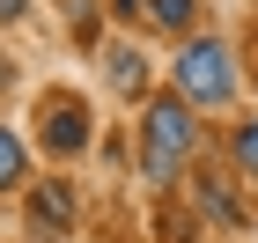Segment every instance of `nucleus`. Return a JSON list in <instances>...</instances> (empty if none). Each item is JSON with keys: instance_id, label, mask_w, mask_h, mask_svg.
<instances>
[{"instance_id": "7", "label": "nucleus", "mask_w": 258, "mask_h": 243, "mask_svg": "<svg viewBox=\"0 0 258 243\" xmlns=\"http://www.w3.org/2000/svg\"><path fill=\"white\" fill-rule=\"evenodd\" d=\"M192 15H199V0H148V22L155 30H192Z\"/></svg>"}, {"instance_id": "3", "label": "nucleus", "mask_w": 258, "mask_h": 243, "mask_svg": "<svg viewBox=\"0 0 258 243\" xmlns=\"http://www.w3.org/2000/svg\"><path fill=\"white\" fill-rule=\"evenodd\" d=\"M44 147H52V155H81V147H89V133H96V125H89V96H44Z\"/></svg>"}, {"instance_id": "8", "label": "nucleus", "mask_w": 258, "mask_h": 243, "mask_svg": "<svg viewBox=\"0 0 258 243\" xmlns=\"http://www.w3.org/2000/svg\"><path fill=\"white\" fill-rule=\"evenodd\" d=\"M229 155L243 162V177H258V118H236V133H229Z\"/></svg>"}, {"instance_id": "5", "label": "nucleus", "mask_w": 258, "mask_h": 243, "mask_svg": "<svg viewBox=\"0 0 258 243\" xmlns=\"http://www.w3.org/2000/svg\"><path fill=\"white\" fill-rule=\"evenodd\" d=\"M103 74H111V89H125V96H140L148 89V66H140V52H103Z\"/></svg>"}, {"instance_id": "4", "label": "nucleus", "mask_w": 258, "mask_h": 243, "mask_svg": "<svg viewBox=\"0 0 258 243\" xmlns=\"http://www.w3.org/2000/svg\"><path fill=\"white\" fill-rule=\"evenodd\" d=\"M30 221H37V236H59V228L74 221V192H67L59 177H44L37 192H30Z\"/></svg>"}, {"instance_id": "6", "label": "nucleus", "mask_w": 258, "mask_h": 243, "mask_svg": "<svg viewBox=\"0 0 258 243\" xmlns=\"http://www.w3.org/2000/svg\"><path fill=\"white\" fill-rule=\"evenodd\" d=\"M22 177H30V162H22V140L8 133V125H0V192H15Z\"/></svg>"}, {"instance_id": "1", "label": "nucleus", "mask_w": 258, "mask_h": 243, "mask_svg": "<svg viewBox=\"0 0 258 243\" xmlns=\"http://www.w3.org/2000/svg\"><path fill=\"white\" fill-rule=\"evenodd\" d=\"M192 140H199L192 96H162V103H148V177H155V184L177 177V155H192Z\"/></svg>"}, {"instance_id": "9", "label": "nucleus", "mask_w": 258, "mask_h": 243, "mask_svg": "<svg viewBox=\"0 0 258 243\" xmlns=\"http://www.w3.org/2000/svg\"><path fill=\"white\" fill-rule=\"evenodd\" d=\"M111 8H118V15H140V0H111Z\"/></svg>"}, {"instance_id": "10", "label": "nucleus", "mask_w": 258, "mask_h": 243, "mask_svg": "<svg viewBox=\"0 0 258 243\" xmlns=\"http://www.w3.org/2000/svg\"><path fill=\"white\" fill-rule=\"evenodd\" d=\"M0 15H22V0H0Z\"/></svg>"}, {"instance_id": "2", "label": "nucleus", "mask_w": 258, "mask_h": 243, "mask_svg": "<svg viewBox=\"0 0 258 243\" xmlns=\"http://www.w3.org/2000/svg\"><path fill=\"white\" fill-rule=\"evenodd\" d=\"M170 81H177V96H192V103H229V89H236L229 44H214V37H192V44H184V59L170 66Z\"/></svg>"}]
</instances>
